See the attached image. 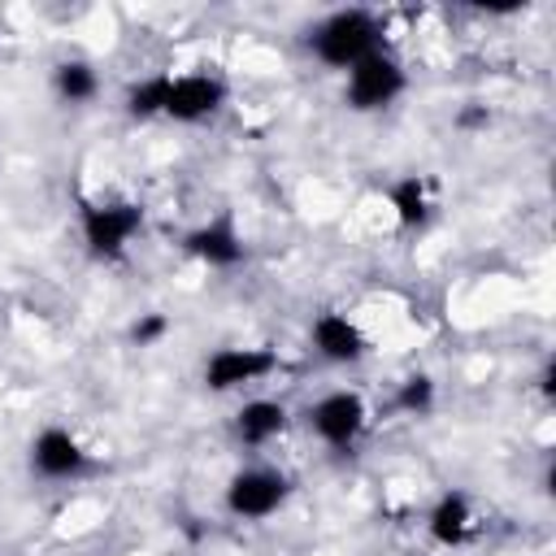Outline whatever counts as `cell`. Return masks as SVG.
<instances>
[{
    "label": "cell",
    "instance_id": "52a82bcc",
    "mask_svg": "<svg viewBox=\"0 0 556 556\" xmlns=\"http://www.w3.org/2000/svg\"><path fill=\"white\" fill-rule=\"evenodd\" d=\"M230 87L217 78V74H169V91H165V113L169 122H182V126H195V122H208L222 104H226Z\"/></svg>",
    "mask_w": 556,
    "mask_h": 556
},
{
    "label": "cell",
    "instance_id": "5b68a950",
    "mask_svg": "<svg viewBox=\"0 0 556 556\" xmlns=\"http://www.w3.org/2000/svg\"><path fill=\"white\" fill-rule=\"evenodd\" d=\"M304 417H308V430H313L326 447L348 452V447L361 439V430H365V421H369V408H365V400H361L356 391H326L321 400L308 404Z\"/></svg>",
    "mask_w": 556,
    "mask_h": 556
},
{
    "label": "cell",
    "instance_id": "4fadbf2b",
    "mask_svg": "<svg viewBox=\"0 0 556 556\" xmlns=\"http://www.w3.org/2000/svg\"><path fill=\"white\" fill-rule=\"evenodd\" d=\"M387 200H391V213H395V222H400L404 230H417V226L430 222L434 200H430V182H426L421 174H404V178H395L391 191H387Z\"/></svg>",
    "mask_w": 556,
    "mask_h": 556
},
{
    "label": "cell",
    "instance_id": "30bf717a",
    "mask_svg": "<svg viewBox=\"0 0 556 556\" xmlns=\"http://www.w3.org/2000/svg\"><path fill=\"white\" fill-rule=\"evenodd\" d=\"M308 343L326 365H356L369 352V339L348 313H317L308 326Z\"/></svg>",
    "mask_w": 556,
    "mask_h": 556
},
{
    "label": "cell",
    "instance_id": "3957f363",
    "mask_svg": "<svg viewBox=\"0 0 556 556\" xmlns=\"http://www.w3.org/2000/svg\"><path fill=\"white\" fill-rule=\"evenodd\" d=\"M404 87H408L404 65H400L387 48H378V52H369L365 61H356V65L348 70L343 100H348V109H356V113H378V109L395 104V100L404 96Z\"/></svg>",
    "mask_w": 556,
    "mask_h": 556
},
{
    "label": "cell",
    "instance_id": "e0dca14e",
    "mask_svg": "<svg viewBox=\"0 0 556 556\" xmlns=\"http://www.w3.org/2000/svg\"><path fill=\"white\" fill-rule=\"evenodd\" d=\"M169 330V321H165V313H143L135 326H130V339L139 343V348H152L161 334Z\"/></svg>",
    "mask_w": 556,
    "mask_h": 556
},
{
    "label": "cell",
    "instance_id": "7c38bea8",
    "mask_svg": "<svg viewBox=\"0 0 556 556\" xmlns=\"http://www.w3.org/2000/svg\"><path fill=\"white\" fill-rule=\"evenodd\" d=\"M282 430H287V408H282L278 400L256 395V400H248V404L235 413V439H239L243 447H265V443H274Z\"/></svg>",
    "mask_w": 556,
    "mask_h": 556
},
{
    "label": "cell",
    "instance_id": "6da1fadb",
    "mask_svg": "<svg viewBox=\"0 0 556 556\" xmlns=\"http://www.w3.org/2000/svg\"><path fill=\"white\" fill-rule=\"evenodd\" d=\"M382 48V22L369 9H334L308 30V52L330 70H352Z\"/></svg>",
    "mask_w": 556,
    "mask_h": 556
},
{
    "label": "cell",
    "instance_id": "ba28073f",
    "mask_svg": "<svg viewBox=\"0 0 556 556\" xmlns=\"http://www.w3.org/2000/svg\"><path fill=\"white\" fill-rule=\"evenodd\" d=\"M278 369V352L274 348H217L204 361V387L208 391H239L248 382H261Z\"/></svg>",
    "mask_w": 556,
    "mask_h": 556
},
{
    "label": "cell",
    "instance_id": "2e32d148",
    "mask_svg": "<svg viewBox=\"0 0 556 556\" xmlns=\"http://www.w3.org/2000/svg\"><path fill=\"white\" fill-rule=\"evenodd\" d=\"M395 408L408 413V417H426L434 408V378L430 374H408L395 387Z\"/></svg>",
    "mask_w": 556,
    "mask_h": 556
},
{
    "label": "cell",
    "instance_id": "277c9868",
    "mask_svg": "<svg viewBox=\"0 0 556 556\" xmlns=\"http://www.w3.org/2000/svg\"><path fill=\"white\" fill-rule=\"evenodd\" d=\"M287 495H291V482L282 469L248 465V469L230 473V482H226V513L239 521H265L287 504Z\"/></svg>",
    "mask_w": 556,
    "mask_h": 556
},
{
    "label": "cell",
    "instance_id": "5bb4252c",
    "mask_svg": "<svg viewBox=\"0 0 556 556\" xmlns=\"http://www.w3.org/2000/svg\"><path fill=\"white\" fill-rule=\"evenodd\" d=\"M52 91H56L61 104H87V100H96L100 78H96V70H91V61L70 56V61H61V65L52 70Z\"/></svg>",
    "mask_w": 556,
    "mask_h": 556
},
{
    "label": "cell",
    "instance_id": "8fae6325",
    "mask_svg": "<svg viewBox=\"0 0 556 556\" xmlns=\"http://www.w3.org/2000/svg\"><path fill=\"white\" fill-rule=\"evenodd\" d=\"M426 530H430V539L439 547H460L469 539V530H473V504H469V495L465 491H443L434 500L430 517H426Z\"/></svg>",
    "mask_w": 556,
    "mask_h": 556
},
{
    "label": "cell",
    "instance_id": "9c48e42d",
    "mask_svg": "<svg viewBox=\"0 0 556 556\" xmlns=\"http://www.w3.org/2000/svg\"><path fill=\"white\" fill-rule=\"evenodd\" d=\"M182 252L195 256L208 269H235L248 256V243H243L235 217L230 213H217V217H208V222H200L195 230L182 235Z\"/></svg>",
    "mask_w": 556,
    "mask_h": 556
},
{
    "label": "cell",
    "instance_id": "7a4b0ae2",
    "mask_svg": "<svg viewBox=\"0 0 556 556\" xmlns=\"http://www.w3.org/2000/svg\"><path fill=\"white\" fill-rule=\"evenodd\" d=\"M78 230L96 261H122L130 239L143 230V208L135 200H83Z\"/></svg>",
    "mask_w": 556,
    "mask_h": 556
},
{
    "label": "cell",
    "instance_id": "9a60e30c",
    "mask_svg": "<svg viewBox=\"0 0 556 556\" xmlns=\"http://www.w3.org/2000/svg\"><path fill=\"white\" fill-rule=\"evenodd\" d=\"M165 91H169V74H148V78H135L122 96L126 104V117L130 122H152L165 113Z\"/></svg>",
    "mask_w": 556,
    "mask_h": 556
},
{
    "label": "cell",
    "instance_id": "8992f818",
    "mask_svg": "<svg viewBox=\"0 0 556 556\" xmlns=\"http://www.w3.org/2000/svg\"><path fill=\"white\" fill-rule=\"evenodd\" d=\"M91 469L87 447L78 443V434H70L65 426H43L30 439V473L43 482H70L83 478Z\"/></svg>",
    "mask_w": 556,
    "mask_h": 556
}]
</instances>
